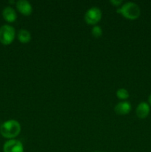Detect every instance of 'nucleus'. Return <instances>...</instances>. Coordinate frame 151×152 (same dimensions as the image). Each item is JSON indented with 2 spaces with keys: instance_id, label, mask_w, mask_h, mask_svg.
I'll return each instance as SVG.
<instances>
[{
  "instance_id": "obj_1",
  "label": "nucleus",
  "mask_w": 151,
  "mask_h": 152,
  "mask_svg": "<svg viewBox=\"0 0 151 152\" xmlns=\"http://www.w3.org/2000/svg\"><path fill=\"white\" fill-rule=\"evenodd\" d=\"M0 132L4 137L11 139L19 134L21 132V126L16 120H7L1 126Z\"/></svg>"
},
{
  "instance_id": "obj_2",
  "label": "nucleus",
  "mask_w": 151,
  "mask_h": 152,
  "mask_svg": "<svg viewBox=\"0 0 151 152\" xmlns=\"http://www.w3.org/2000/svg\"><path fill=\"white\" fill-rule=\"evenodd\" d=\"M118 13H121L122 16L129 19H136L141 14L139 6L134 2H127L123 4L120 8L116 10Z\"/></svg>"
},
{
  "instance_id": "obj_3",
  "label": "nucleus",
  "mask_w": 151,
  "mask_h": 152,
  "mask_svg": "<svg viewBox=\"0 0 151 152\" xmlns=\"http://www.w3.org/2000/svg\"><path fill=\"white\" fill-rule=\"evenodd\" d=\"M16 31L13 27L9 25H4L0 28V42L4 45L12 43L15 39Z\"/></svg>"
},
{
  "instance_id": "obj_4",
  "label": "nucleus",
  "mask_w": 151,
  "mask_h": 152,
  "mask_svg": "<svg viewBox=\"0 0 151 152\" xmlns=\"http://www.w3.org/2000/svg\"><path fill=\"white\" fill-rule=\"evenodd\" d=\"M102 10L97 7H92L87 10L84 15V19L87 24L95 25L102 18Z\"/></svg>"
},
{
  "instance_id": "obj_5",
  "label": "nucleus",
  "mask_w": 151,
  "mask_h": 152,
  "mask_svg": "<svg viewBox=\"0 0 151 152\" xmlns=\"http://www.w3.org/2000/svg\"><path fill=\"white\" fill-rule=\"evenodd\" d=\"M4 152H24V147L22 142L17 140H10L4 144Z\"/></svg>"
},
{
  "instance_id": "obj_6",
  "label": "nucleus",
  "mask_w": 151,
  "mask_h": 152,
  "mask_svg": "<svg viewBox=\"0 0 151 152\" xmlns=\"http://www.w3.org/2000/svg\"><path fill=\"white\" fill-rule=\"evenodd\" d=\"M16 7L21 13L25 16L31 14L33 11L32 5L27 0H19L16 2Z\"/></svg>"
},
{
  "instance_id": "obj_7",
  "label": "nucleus",
  "mask_w": 151,
  "mask_h": 152,
  "mask_svg": "<svg viewBox=\"0 0 151 152\" xmlns=\"http://www.w3.org/2000/svg\"><path fill=\"white\" fill-rule=\"evenodd\" d=\"M150 111V108L149 105L147 102H142L139 103L136 108V115L139 118L144 119L149 115Z\"/></svg>"
},
{
  "instance_id": "obj_8",
  "label": "nucleus",
  "mask_w": 151,
  "mask_h": 152,
  "mask_svg": "<svg viewBox=\"0 0 151 152\" xmlns=\"http://www.w3.org/2000/svg\"><path fill=\"white\" fill-rule=\"evenodd\" d=\"M115 112L117 114H120V115H125L127 114L131 110V105L129 102H118L116 105L115 106Z\"/></svg>"
},
{
  "instance_id": "obj_9",
  "label": "nucleus",
  "mask_w": 151,
  "mask_h": 152,
  "mask_svg": "<svg viewBox=\"0 0 151 152\" xmlns=\"http://www.w3.org/2000/svg\"><path fill=\"white\" fill-rule=\"evenodd\" d=\"M2 16L3 18L5 19L7 22H13L17 18V15H16V11L13 7L7 6V7H4V10L2 11Z\"/></svg>"
},
{
  "instance_id": "obj_10",
  "label": "nucleus",
  "mask_w": 151,
  "mask_h": 152,
  "mask_svg": "<svg viewBox=\"0 0 151 152\" xmlns=\"http://www.w3.org/2000/svg\"><path fill=\"white\" fill-rule=\"evenodd\" d=\"M18 39L22 43H28L30 41V33L25 29H20L18 32Z\"/></svg>"
},
{
  "instance_id": "obj_11",
  "label": "nucleus",
  "mask_w": 151,
  "mask_h": 152,
  "mask_svg": "<svg viewBox=\"0 0 151 152\" xmlns=\"http://www.w3.org/2000/svg\"><path fill=\"white\" fill-rule=\"evenodd\" d=\"M116 96L121 99H126L129 97V92L124 88H119L116 91Z\"/></svg>"
},
{
  "instance_id": "obj_12",
  "label": "nucleus",
  "mask_w": 151,
  "mask_h": 152,
  "mask_svg": "<svg viewBox=\"0 0 151 152\" xmlns=\"http://www.w3.org/2000/svg\"><path fill=\"white\" fill-rule=\"evenodd\" d=\"M92 34H93V37H100L102 35V29L100 26H98V25H96V26L93 27L92 28L91 31Z\"/></svg>"
},
{
  "instance_id": "obj_13",
  "label": "nucleus",
  "mask_w": 151,
  "mask_h": 152,
  "mask_svg": "<svg viewBox=\"0 0 151 152\" xmlns=\"http://www.w3.org/2000/svg\"><path fill=\"white\" fill-rule=\"evenodd\" d=\"M110 2L112 3L113 4H114L115 6H118L119 4H121L122 3V1L121 0H110Z\"/></svg>"
},
{
  "instance_id": "obj_14",
  "label": "nucleus",
  "mask_w": 151,
  "mask_h": 152,
  "mask_svg": "<svg viewBox=\"0 0 151 152\" xmlns=\"http://www.w3.org/2000/svg\"><path fill=\"white\" fill-rule=\"evenodd\" d=\"M149 102H150V104L151 105V94H150V96H149Z\"/></svg>"
},
{
  "instance_id": "obj_15",
  "label": "nucleus",
  "mask_w": 151,
  "mask_h": 152,
  "mask_svg": "<svg viewBox=\"0 0 151 152\" xmlns=\"http://www.w3.org/2000/svg\"><path fill=\"white\" fill-rule=\"evenodd\" d=\"M95 152H97V151H95Z\"/></svg>"
}]
</instances>
